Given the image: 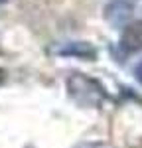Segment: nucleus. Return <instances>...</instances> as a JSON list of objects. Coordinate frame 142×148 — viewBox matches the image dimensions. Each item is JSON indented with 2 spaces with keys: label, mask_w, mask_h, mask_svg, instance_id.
Returning a JSON list of instances; mask_svg holds the SVG:
<instances>
[{
  "label": "nucleus",
  "mask_w": 142,
  "mask_h": 148,
  "mask_svg": "<svg viewBox=\"0 0 142 148\" xmlns=\"http://www.w3.org/2000/svg\"><path fill=\"white\" fill-rule=\"evenodd\" d=\"M69 97L81 107H101L106 99L105 87L85 73H71L67 79Z\"/></svg>",
  "instance_id": "f257e3e1"
},
{
  "label": "nucleus",
  "mask_w": 142,
  "mask_h": 148,
  "mask_svg": "<svg viewBox=\"0 0 142 148\" xmlns=\"http://www.w3.org/2000/svg\"><path fill=\"white\" fill-rule=\"evenodd\" d=\"M118 47L126 56L142 51V20H136V22H130L124 26V30L120 34Z\"/></svg>",
  "instance_id": "f03ea898"
},
{
  "label": "nucleus",
  "mask_w": 142,
  "mask_h": 148,
  "mask_svg": "<svg viewBox=\"0 0 142 148\" xmlns=\"http://www.w3.org/2000/svg\"><path fill=\"white\" fill-rule=\"evenodd\" d=\"M130 16H132V4L128 0H111L105 8L106 22L117 28H124Z\"/></svg>",
  "instance_id": "7ed1b4c3"
},
{
  "label": "nucleus",
  "mask_w": 142,
  "mask_h": 148,
  "mask_svg": "<svg viewBox=\"0 0 142 148\" xmlns=\"http://www.w3.org/2000/svg\"><path fill=\"white\" fill-rule=\"evenodd\" d=\"M57 56H69V57H79V59H95L97 49L89 42H65L59 44L57 47L51 49Z\"/></svg>",
  "instance_id": "20e7f679"
},
{
  "label": "nucleus",
  "mask_w": 142,
  "mask_h": 148,
  "mask_svg": "<svg viewBox=\"0 0 142 148\" xmlns=\"http://www.w3.org/2000/svg\"><path fill=\"white\" fill-rule=\"evenodd\" d=\"M75 148H106V144H103V142H81Z\"/></svg>",
  "instance_id": "39448f33"
},
{
  "label": "nucleus",
  "mask_w": 142,
  "mask_h": 148,
  "mask_svg": "<svg viewBox=\"0 0 142 148\" xmlns=\"http://www.w3.org/2000/svg\"><path fill=\"white\" fill-rule=\"evenodd\" d=\"M134 77H136L138 83H142V61L136 63V67H134Z\"/></svg>",
  "instance_id": "423d86ee"
},
{
  "label": "nucleus",
  "mask_w": 142,
  "mask_h": 148,
  "mask_svg": "<svg viewBox=\"0 0 142 148\" xmlns=\"http://www.w3.org/2000/svg\"><path fill=\"white\" fill-rule=\"evenodd\" d=\"M4 75H6V73H4V69L0 67V83H2V81H4Z\"/></svg>",
  "instance_id": "0eeeda50"
},
{
  "label": "nucleus",
  "mask_w": 142,
  "mask_h": 148,
  "mask_svg": "<svg viewBox=\"0 0 142 148\" xmlns=\"http://www.w3.org/2000/svg\"><path fill=\"white\" fill-rule=\"evenodd\" d=\"M0 2H4V0H0Z\"/></svg>",
  "instance_id": "6e6552de"
}]
</instances>
